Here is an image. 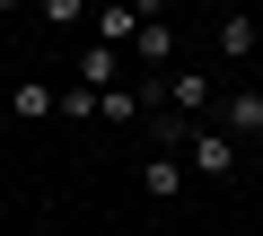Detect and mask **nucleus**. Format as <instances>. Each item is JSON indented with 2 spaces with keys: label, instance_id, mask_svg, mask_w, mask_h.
<instances>
[{
  "label": "nucleus",
  "instance_id": "1",
  "mask_svg": "<svg viewBox=\"0 0 263 236\" xmlns=\"http://www.w3.org/2000/svg\"><path fill=\"white\" fill-rule=\"evenodd\" d=\"M184 166L219 184V175H237V140H228V132H193V140H184Z\"/></svg>",
  "mask_w": 263,
  "mask_h": 236
},
{
  "label": "nucleus",
  "instance_id": "2",
  "mask_svg": "<svg viewBox=\"0 0 263 236\" xmlns=\"http://www.w3.org/2000/svg\"><path fill=\"white\" fill-rule=\"evenodd\" d=\"M184 175H193V166H184L176 149H158V158H141V192H149V201H176V192H184Z\"/></svg>",
  "mask_w": 263,
  "mask_h": 236
},
{
  "label": "nucleus",
  "instance_id": "3",
  "mask_svg": "<svg viewBox=\"0 0 263 236\" xmlns=\"http://www.w3.org/2000/svg\"><path fill=\"white\" fill-rule=\"evenodd\" d=\"M158 105H167V114H202V105H211V79H202V70H176V79L158 88Z\"/></svg>",
  "mask_w": 263,
  "mask_h": 236
},
{
  "label": "nucleus",
  "instance_id": "4",
  "mask_svg": "<svg viewBox=\"0 0 263 236\" xmlns=\"http://www.w3.org/2000/svg\"><path fill=\"white\" fill-rule=\"evenodd\" d=\"M219 132H228V140H263V96H254V88L228 96V123H219Z\"/></svg>",
  "mask_w": 263,
  "mask_h": 236
},
{
  "label": "nucleus",
  "instance_id": "5",
  "mask_svg": "<svg viewBox=\"0 0 263 236\" xmlns=\"http://www.w3.org/2000/svg\"><path fill=\"white\" fill-rule=\"evenodd\" d=\"M9 114H18V123H44V114H62V96H53L44 79H18V88H9Z\"/></svg>",
  "mask_w": 263,
  "mask_h": 236
},
{
  "label": "nucleus",
  "instance_id": "6",
  "mask_svg": "<svg viewBox=\"0 0 263 236\" xmlns=\"http://www.w3.org/2000/svg\"><path fill=\"white\" fill-rule=\"evenodd\" d=\"M114 79H123V61H114V44H88V53H79V88H97V96H114Z\"/></svg>",
  "mask_w": 263,
  "mask_h": 236
},
{
  "label": "nucleus",
  "instance_id": "7",
  "mask_svg": "<svg viewBox=\"0 0 263 236\" xmlns=\"http://www.w3.org/2000/svg\"><path fill=\"white\" fill-rule=\"evenodd\" d=\"M97 27H105L97 44H132V35L149 27V9H97Z\"/></svg>",
  "mask_w": 263,
  "mask_h": 236
},
{
  "label": "nucleus",
  "instance_id": "8",
  "mask_svg": "<svg viewBox=\"0 0 263 236\" xmlns=\"http://www.w3.org/2000/svg\"><path fill=\"white\" fill-rule=\"evenodd\" d=\"M132 53H141V61H176V27H167V18H149L141 35H132Z\"/></svg>",
  "mask_w": 263,
  "mask_h": 236
},
{
  "label": "nucleus",
  "instance_id": "9",
  "mask_svg": "<svg viewBox=\"0 0 263 236\" xmlns=\"http://www.w3.org/2000/svg\"><path fill=\"white\" fill-rule=\"evenodd\" d=\"M254 44H263V27H254V18H219V53H228V61H246Z\"/></svg>",
  "mask_w": 263,
  "mask_h": 236
}]
</instances>
